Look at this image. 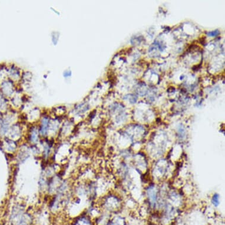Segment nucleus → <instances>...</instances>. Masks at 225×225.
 <instances>
[{"mask_svg": "<svg viewBox=\"0 0 225 225\" xmlns=\"http://www.w3.org/2000/svg\"><path fill=\"white\" fill-rule=\"evenodd\" d=\"M212 203L215 206H217L219 204V197L217 194H215L212 197Z\"/></svg>", "mask_w": 225, "mask_h": 225, "instance_id": "f257e3e1", "label": "nucleus"}, {"mask_svg": "<svg viewBox=\"0 0 225 225\" xmlns=\"http://www.w3.org/2000/svg\"><path fill=\"white\" fill-rule=\"evenodd\" d=\"M219 34V31L217 30H216L215 31H213V32H210V33H208L207 35L209 36H215L216 35H217Z\"/></svg>", "mask_w": 225, "mask_h": 225, "instance_id": "f03ea898", "label": "nucleus"}]
</instances>
